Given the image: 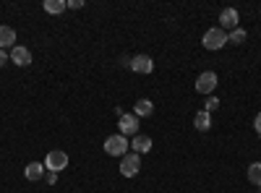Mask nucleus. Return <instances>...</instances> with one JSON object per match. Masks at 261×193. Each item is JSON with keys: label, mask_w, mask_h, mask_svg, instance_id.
Masks as SVG:
<instances>
[{"label": "nucleus", "mask_w": 261, "mask_h": 193, "mask_svg": "<svg viewBox=\"0 0 261 193\" xmlns=\"http://www.w3.org/2000/svg\"><path fill=\"white\" fill-rule=\"evenodd\" d=\"M246 29H241V26H238V29H232L230 34H227V42H232V45H243V42H246Z\"/></svg>", "instance_id": "17"}, {"label": "nucleus", "mask_w": 261, "mask_h": 193, "mask_svg": "<svg viewBox=\"0 0 261 193\" xmlns=\"http://www.w3.org/2000/svg\"><path fill=\"white\" fill-rule=\"evenodd\" d=\"M13 50L16 47V32L11 26H0V50Z\"/></svg>", "instance_id": "11"}, {"label": "nucleus", "mask_w": 261, "mask_h": 193, "mask_svg": "<svg viewBox=\"0 0 261 193\" xmlns=\"http://www.w3.org/2000/svg\"><path fill=\"white\" fill-rule=\"evenodd\" d=\"M42 175H45V164H42V162H29V164L24 167V178L32 180V183L42 180Z\"/></svg>", "instance_id": "10"}, {"label": "nucleus", "mask_w": 261, "mask_h": 193, "mask_svg": "<svg viewBox=\"0 0 261 193\" xmlns=\"http://www.w3.org/2000/svg\"><path fill=\"white\" fill-rule=\"evenodd\" d=\"M6 63H11V55H8L6 50H0V68H3Z\"/></svg>", "instance_id": "19"}, {"label": "nucleus", "mask_w": 261, "mask_h": 193, "mask_svg": "<svg viewBox=\"0 0 261 193\" xmlns=\"http://www.w3.org/2000/svg\"><path fill=\"white\" fill-rule=\"evenodd\" d=\"M201 45H204L206 50H222V47L227 45V32H222L220 26L209 29V32L204 34V39H201Z\"/></svg>", "instance_id": "2"}, {"label": "nucleus", "mask_w": 261, "mask_h": 193, "mask_svg": "<svg viewBox=\"0 0 261 193\" xmlns=\"http://www.w3.org/2000/svg\"><path fill=\"white\" fill-rule=\"evenodd\" d=\"M47 183L55 185V183H58V173H47Z\"/></svg>", "instance_id": "22"}, {"label": "nucleus", "mask_w": 261, "mask_h": 193, "mask_svg": "<svg viewBox=\"0 0 261 193\" xmlns=\"http://www.w3.org/2000/svg\"><path fill=\"white\" fill-rule=\"evenodd\" d=\"M130 71L134 73H151L154 71V60L149 55H134L130 58Z\"/></svg>", "instance_id": "7"}, {"label": "nucleus", "mask_w": 261, "mask_h": 193, "mask_svg": "<svg viewBox=\"0 0 261 193\" xmlns=\"http://www.w3.org/2000/svg\"><path fill=\"white\" fill-rule=\"evenodd\" d=\"M68 8H84V0H68Z\"/></svg>", "instance_id": "20"}, {"label": "nucleus", "mask_w": 261, "mask_h": 193, "mask_svg": "<svg viewBox=\"0 0 261 193\" xmlns=\"http://www.w3.org/2000/svg\"><path fill=\"white\" fill-rule=\"evenodd\" d=\"M42 8H45L47 13H53V16H58V13H63L65 8H68V3H65V0H45Z\"/></svg>", "instance_id": "15"}, {"label": "nucleus", "mask_w": 261, "mask_h": 193, "mask_svg": "<svg viewBox=\"0 0 261 193\" xmlns=\"http://www.w3.org/2000/svg\"><path fill=\"white\" fill-rule=\"evenodd\" d=\"M130 149H134L136 154H146V152H151V139L149 136H134Z\"/></svg>", "instance_id": "12"}, {"label": "nucleus", "mask_w": 261, "mask_h": 193, "mask_svg": "<svg viewBox=\"0 0 261 193\" xmlns=\"http://www.w3.org/2000/svg\"><path fill=\"white\" fill-rule=\"evenodd\" d=\"M118 128H120V136H139V118L134 113H125L123 118H118Z\"/></svg>", "instance_id": "5"}, {"label": "nucleus", "mask_w": 261, "mask_h": 193, "mask_svg": "<svg viewBox=\"0 0 261 193\" xmlns=\"http://www.w3.org/2000/svg\"><path fill=\"white\" fill-rule=\"evenodd\" d=\"M139 170H141V157L136 152H130V154H125L120 159V175L134 178V175H139Z\"/></svg>", "instance_id": "4"}, {"label": "nucleus", "mask_w": 261, "mask_h": 193, "mask_svg": "<svg viewBox=\"0 0 261 193\" xmlns=\"http://www.w3.org/2000/svg\"><path fill=\"white\" fill-rule=\"evenodd\" d=\"M238 21H241V13H238L235 8H225L222 13H220V29L225 32V29H238Z\"/></svg>", "instance_id": "9"}, {"label": "nucleus", "mask_w": 261, "mask_h": 193, "mask_svg": "<svg viewBox=\"0 0 261 193\" xmlns=\"http://www.w3.org/2000/svg\"><path fill=\"white\" fill-rule=\"evenodd\" d=\"M214 89H217V73L214 71H204L196 78V92L199 94H212Z\"/></svg>", "instance_id": "6"}, {"label": "nucleus", "mask_w": 261, "mask_h": 193, "mask_svg": "<svg viewBox=\"0 0 261 193\" xmlns=\"http://www.w3.org/2000/svg\"><path fill=\"white\" fill-rule=\"evenodd\" d=\"M42 164H45L50 173H60V170L68 167V154H65L63 149H53V152H47V157H45Z\"/></svg>", "instance_id": "3"}, {"label": "nucleus", "mask_w": 261, "mask_h": 193, "mask_svg": "<svg viewBox=\"0 0 261 193\" xmlns=\"http://www.w3.org/2000/svg\"><path fill=\"white\" fill-rule=\"evenodd\" d=\"M253 128H256V133H261V113L256 115V120H253Z\"/></svg>", "instance_id": "21"}, {"label": "nucleus", "mask_w": 261, "mask_h": 193, "mask_svg": "<svg viewBox=\"0 0 261 193\" xmlns=\"http://www.w3.org/2000/svg\"><path fill=\"white\" fill-rule=\"evenodd\" d=\"M11 63L13 66H21V68H27V66H32V52L27 50V47H21V45H16L11 52Z\"/></svg>", "instance_id": "8"}, {"label": "nucleus", "mask_w": 261, "mask_h": 193, "mask_svg": "<svg viewBox=\"0 0 261 193\" xmlns=\"http://www.w3.org/2000/svg\"><path fill=\"white\" fill-rule=\"evenodd\" d=\"M151 113H154V104H151V99H139L134 104V115L136 118H149Z\"/></svg>", "instance_id": "13"}, {"label": "nucleus", "mask_w": 261, "mask_h": 193, "mask_svg": "<svg viewBox=\"0 0 261 193\" xmlns=\"http://www.w3.org/2000/svg\"><path fill=\"white\" fill-rule=\"evenodd\" d=\"M128 146H130L128 139L118 133V136H107L102 149H105V152L110 154V157H125V154H128Z\"/></svg>", "instance_id": "1"}, {"label": "nucleus", "mask_w": 261, "mask_h": 193, "mask_svg": "<svg viewBox=\"0 0 261 193\" xmlns=\"http://www.w3.org/2000/svg\"><path fill=\"white\" fill-rule=\"evenodd\" d=\"M193 125L199 128V131H209V128H212V115L204 113V110H199V113L193 115Z\"/></svg>", "instance_id": "14"}, {"label": "nucleus", "mask_w": 261, "mask_h": 193, "mask_svg": "<svg viewBox=\"0 0 261 193\" xmlns=\"http://www.w3.org/2000/svg\"><path fill=\"white\" fill-rule=\"evenodd\" d=\"M217 107H220V99H217V97H206V102H204V113H214L217 110Z\"/></svg>", "instance_id": "18"}, {"label": "nucleus", "mask_w": 261, "mask_h": 193, "mask_svg": "<svg viewBox=\"0 0 261 193\" xmlns=\"http://www.w3.org/2000/svg\"><path fill=\"white\" fill-rule=\"evenodd\" d=\"M248 180H251L253 185H261V162L248 164Z\"/></svg>", "instance_id": "16"}]
</instances>
